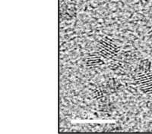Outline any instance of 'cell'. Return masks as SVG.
Segmentation results:
<instances>
[{
	"mask_svg": "<svg viewBox=\"0 0 152 134\" xmlns=\"http://www.w3.org/2000/svg\"><path fill=\"white\" fill-rule=\"evenodd\" d=\"M137 80L138 84L141 85V88L144 92H152V74L145 72V74H141Z\"/></svg>",
	"mask_w": 152,
	"mask_h": 134,
	"instance_id": "cell-2",
	"label": "cell"
},
{
	"mask_svg": "<svg viewBox=\"0 0 152 134\" xmlns=\"http://www.w3.org/2000/svg\"><path fill=\"white\" fill-rule=\"evenodd\" d=\"M118 52V48L116 44L108 38H105L104 40L100 41V53L105 58H112L116 55Z\"/></svg>",
	"mask_w": 152,
	"mask_h": 134,
	"instance_id": "cell-1",
	"label": "cell"
}]
</instances>
